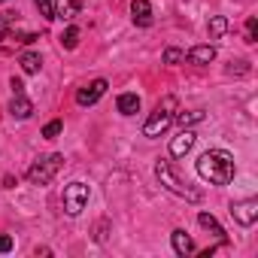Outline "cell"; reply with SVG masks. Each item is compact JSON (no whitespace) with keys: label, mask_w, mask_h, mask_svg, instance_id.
Wrapping results in <instances>:
<instances>
[{"label":"cell","mask_w":258,"mask_h":258,"mask_svg":"<svg viewBox=\"0 0 258 258\" xmlns=\"http://www.w3.org/2000/svg\"><path fill=\"white\" fill-rule=\"evenodd\" d=\"M198 176L213 185H228L234 179V155L225 149H210L198 158Z\"/></svg>","instance_id":"6da1fadb"},{"label":"cell","mask_w":258,"mask_h":258,"mask_svg":"<svg viewBox=\"0 0 258 258\" xmlns=\"http://www.w3.org/2000/svg\"><path fill=\"white\" fill-rule=\"evenodd\" d=\"M176 109H179V103H176V97L173 94H167L155 109H152V115L146 118V124H143V137H161L167 127L173 124V118H176Z\"/></svg>","instance_id":"7a4b0ae2"},{"label":"cell","mask_w":258,"mask_h":258,"mask_svg":"<svg viewBox=\"0 0 258 258\" xmlns=\"http://www.w3.org/2000/svg\"><path fill=\"white\" fill-rule=\"evenodd\" d=\"M155 176H158V182H161L170 195H176V198H185V201H191V204H198V201L204 198L198 188H191L188 182H182V179L173 173L170 161H164V158H158V164H155Z\"/></svg>","instance_id":"3957f363"},{"label":"cell","mask_w":258,"mask_h":258,"mask_svg":"<svg viewBox=\"0 0 258 258\" xmlns=\"http://www.w3.org/2000/svg\"><path fill=\"white\" fill-rule=\"evenodd\" d=\"M61 167H64V155H58V152L40 155V158L28 167V182H31V185H49V182L58 176Z\"/></svg>","instance_id":"277c9868"},{"label":"cell","mask_w":258,"mask_h":258,"mask_svg":"<svg viewBox=\"0 0 258 258\" xmlns=\"http://www.w3.org/2000/svg\"><path fill=\"white\" fill-rule=\"evenodd\" d=\"M88 204V185L85 182H70L64 188V213L67 216H79Z\"/></svg>","instance_id":"5b68a950"},{"label":"cell","mask_w":258,"mask_h":258,"mask_svg":"<svg viewBox=\"0 0 258 258\" xmlns=\"http://www.w3.org/2000/svg\"><path fill=\"white\" fill-rule=\"evenodd\" d=\"M231 216H234V222H237V225L252 228V225L258 222V201H255V198L234 201V204H231Z\"/></svg>","instance_id":"8992f818"},{"label":"cell","mask_w":258,"mask_h":258,"mask_svg":"<svg viewBox=\"0 0 258 258\" xmlns=\"http://www.w3.org/2000/svg\"><path fill=\"white\" fill-rule=\"evenodd\" d=\"M106 88H109L106 79H94V82H88L85 88L76 91V103H79V106H94V103L106 94Z\"/></svg>","instance_id":"52a82bcc"},{"label":"cell","mask_w":258,"mask_h":258,"mask_svg":"<svg viewBox=\"0 0 258 258\" xmlns=\"http://www.w3.org/2000/svg\"><path fill=\"white\" fill-rule=\"evenodd\" d=\"M195 131H191V127H182V131L170 140V155L173 158H182V155H188L191 152V146H195Z\"/></svg>","instance_id":"ba28073f"},{"label":"cell","mask_w":258,"mask_h":258,"mask_svg":"<svg viewBox=\"0 0 258 258\" xmlns=\"http://www.w3.org/2000/svg\"><path fill=\"white\" fill-rule=\"evenodd\" d=\"M131 19H134V25H140V28H149L152 25V4L149 0H134L131 4Z\"/></svg>","instance_id":"9c48e42d"},{"label":"cell","mask_w":258,"mask_h":258,"mask_svg":"<svg viewBox=\"0 0 258 258\" xmlns=\"http://www.w3.org/2000/svg\"><path fill=\"white\" fill-rule=\"evenodd\" d=\"M82 10V0H55V19L61 22H73Z\"/></svg>","instance_id":"30bf717a"},{"label":"cell","mask_w":258,"mask_h":258,"mask_svg":"<svg viewBox=\"0 0 258 258\" xmlns=\"http://www.w3.org/2000/svg\"><path fill=\"white\" fill-rule=\"evenodd\" d=\"M37 40H40L37 34H16V31H10V28L0 31V46H31V43H37Z\"/></svg>","instance_id":"8fae6325"},{"label":"cell","mask_w":258,"mask_h":258,"mask_svg":"<svg viewBox=\"0 0 258 258\" xmlns=\"http://www.w3.org/2000/svg\"><path fill=\"white\" fill-rule=\"evenodd\" d=\"M10 115H13V118H31V115H34V103H31L25 94H13V100H10Z\"/></svg>","instance_id":"7c38bea8"},{"label":"cell","mask_w":258,"mask_h":258,"mask_svg":"<svg viewBox=\"0 0 258 258\" xmlns=\"http://www.w3.org/2000/svg\"><path fill=\"white\" fill-rule=\"evenodd\" d=\"M170 240H173V252H176V255H182V258H185V255H191V252H195V240H191L182 228H179V231H173V234H170Z\"/></svg>","instance_id":"4fadbf2b"},{"label":"cell","mask_w":258,"mask_h":258,"mask_svg":"<svg viewBox=\"0 0 258 258\" xmlns=\"http://www.w3.org/2000/svg\"><path fill=\"white\" fill-rule=\"evenodd\" d=\"M115 106H118V112H121V115H134V112L140 109V97H137L134 91H127V94H118Z\"/></svg>","instance_id":"5bb4252c"},{"label":"cell","mask_w":258,"mask_h":258,"mask_svg":"<svg viewBox=\"0 0 258 258\" xmlns=\"http://www.w3.org/2000/svg\"><path fill=\"white\" fill-rule=\"evenodd\" d=\"M198 225H201L204 231L216 234V237H219L222 243H228V234H225V228H222V225H219V222H216V219H213L210 213H201V216H198Z\"/></svg>","instance_id":"9a60e30c"},{"label":"cell","mask_w":258,"mask_h":258,"mask_svg":"<svg viewBox=\"0 0 258 258\" xmlns=\"http://www.w3.org/2000/svg\"><path fill=\"white\" fill-rule=\"evenodd\" d=\"M228 31H231V25H228V19H225V16H213V19H210V25H207L210 40H222Z\"/></svg>","instance_id":"2e32d148"},{"label":"cell","mask_w":258,"mask_h":258,"mask_svg":"<svg viewBox=\"0 0 258 258\" xmlns=\"http://www.w3.org/2000/svg\"><path fill=\"white\" fill-rule=\"evenodd\" d=\"M185 58H188L191 64H210V61L216 58V46H195Z\"/></svg>","instance_id":"e0dca14e"},{"label":"cell","mask_w":258,"mask_h":258,"mask_svg":"<svg viewBox=\"0 0 258 258\" xmlns=\"http://www.w3.org/2000/svg\"><path fill=\"white\" fill-rule=\"evenodd\" d=\"M19 64H22V70H25L28 76L40 73V67H43V61H40V55H37V52H25V55L19 58Z\"/></svg>","instance_id":"ac0fdd59"},{"label":"cell","mask_w":258,"mask_h":258,"mask_svg":"<svg viewBox=\"0 0 258 258\" xmlns=\"http://www.w3.org/2000/svg\"><path fill=\"white\" fill-rule=\"evenodd\" d=\"M173 121H179L182 127H191V124L204 121V109H191V112H176V118H173Z\"/></svg>","instance_id":"d6986e66"},{"label":"cell","mask_w":258,"mask_h":258,"mask_svg":"<svg viewBox=\"0 0 258 258\" xmlns=\"http://www.w3.org/2000/svg\"><path fill=\"white\" fill-rule=\"evenodd\" d=\"M61 46H64V49H76V46H79V28L70 25V28L61 34Z\"/></svg>","instance_id":"ffe728a7"},{"label":"cell","mask_w":258,"mask_h":258,"mask_svg":"<svg viewBox=\"0 0 258 258\" xmlns=\"http://www.w3.org/2000/svg\"><path fill=\"white\" fill-rule=\"evenodd\" d=\"M61 131H64V121H61V118H55V121H49V124L43 127V137H46V140H55Z\"/></svg>","instance_id":"44dd1931"},{"label":"cell","mask_w":258,"mask_h":258,"mask_svg":"<svg viewBox=\"0 0 258 258\" xmlns=\"http://www.w3.org/2000/svg\"><path fill=\"white\" fill-rule=\"evenodd\" d=\"M34 4H37V10H40V16L43 19H55V0H34Z\"/></svg>","instance_id":"7402d4cb"},{"label":"cell","mask_w":258,"mask_h":258,"mask_svg":"<svg viewBox=\"0 0 258 258\" xmlns=\"http://www.w3.org/2000/svg\"><path fill=\"white\" fill-rule=\"evenodd\" d=\"M179 61H185V52H179V49H164V64L176 67Z\"/></svg>","instance_id":"603a6c76"},{"label":"cell","mask_w":258,"mask_h":258,"mask_svg":"<svg viewBox=\"0 0 258 258\" xmlns=\"http://www.w3.org/2000/svg\"><path fill=\"white\" fill-rule=\"evenodd\" d=\"M255 40H258V22L249 19L246 22V43H255Z\"/></svg>","instance_id":"cb8c5ba5"},{"label":"cell","mask_w":258,"mask_h":258,"mask_svg":"<svg viewBox=\"0 0 258 258\" xmlns=\"http://www.w3.org/2000/svg\"><path fill=\"white\" fill-rule=\"evenodd\" d=\"M249 70V61H231V67H228V73H237V76H243Z\"/></svg>","instance_id":"d4e9b609"},{"label":"cell","mask_w":258,"mask_h":258,"mask_svg":"<svg viewBox=\"0 0 258 258\" xmlns=\"http://www.w3.org/2000/svg\"><path fill=\"white\" fill-rule=\"evenodd\" d=\"M13 249V237L10 234H0V252H10Z\"/></svg>","instance_id":"484cf974"},{"label":"cell","mask_w":258,"mask_h":258,"mask_svg":"<svg viewBox=\"0 0 258 258\" xmlns=\"http://www.w3.org/2000/svg\"><path fill=\"white\" fill-rule=\"evenodd\" d=\"M10 88H13V94H25V85H22V79H10Z\"/></svg>","instance_id":"4316f807"},{"label":"cell","mask_w":258,"mask_h":258,"mask_svg":"<svg viewBox=\"0 0 258 258\" xmlns=\"http://www.w3.org/2000/svg\"><path fill=\"white\" fill-rule=\"evenodd\" d=\"M0 4H7V0H0Z\"/></svg>","instance_id":"83f0119b"}]
</instances>
